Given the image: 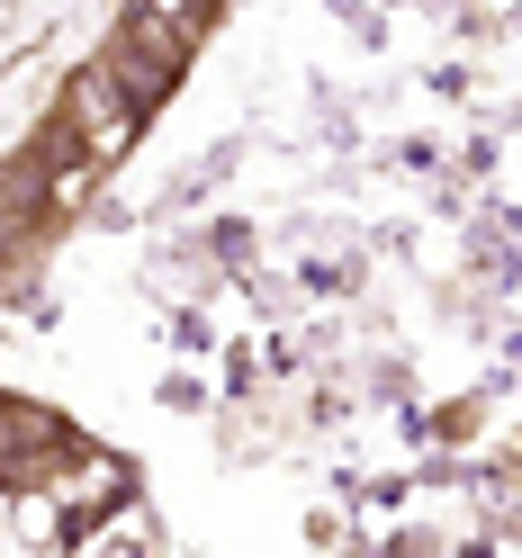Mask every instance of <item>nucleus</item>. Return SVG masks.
<instances>
[{"instance_id": "f03ea898", "label": "nucleus", "mask_w": 522, "mask_h": 558, "mask_svg": "<svg viewBox=\"0 0 522 558\" xmlns=\"http://www.w3.org/2000/svg\"><path fill=\"white\" fill-rule=\"evenodd\" d=\"M135 126H145V99L118 82V63H90V73H73V90H63V126H54V145H73L90 171H109V162H126Z\"/></svg>"}, {"instance_id": "f257e3e1", "label": "nucleus", "mask_w": 522, "mask_h": 558, "mask_svg": "<svg viewBox=\"0 0 522 558\" xmlns=\"http://www.w3.org/2000/svg\"><path fill=\"white\" fill-rule=\"evenodd\" d=\"M207 27H217V0H135V10H126V37H118V54H109L118 82L154 109V99L181 82V63L198 54Z\"/></svg>"}]
</instances>
